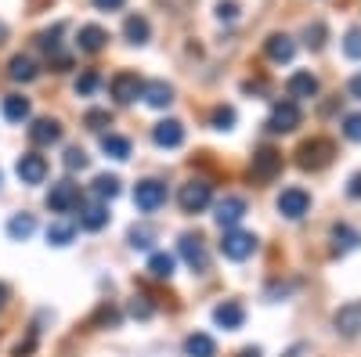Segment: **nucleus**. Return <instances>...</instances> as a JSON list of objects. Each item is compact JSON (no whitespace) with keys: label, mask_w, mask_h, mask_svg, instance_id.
Masks as SVG:
<instances>
[{"label":"nucleus","mask_w":361,"mask_h":357,"mask_svg":"<svg viewBox=\"0 0 361 357\" xmlns=\"http://www.w3.org/2000/svg\"><path fill=\"white\" fill-rule=\"evenodd\" d=\"M76 206H80V188H76L73 181H58V184H51V192H47V210H51V213L69 217Z\"/></svg>","instance_id":"1"},{"label":"nucleus","mask_w":361,"mask_h":357,"mask_svg":"<svg viewBox=\"0 0 361 357\" xmlns=\"http://www.w3.org/2000/svg\"><path fill=\"white\" fill-rule=\"evenodd\" d=\"M177 249H180V256H185V263L192 267L195 275L209 271V253H206V242H202L199 234H180Z\"/></svg>","instance_id":"2"},{"label":"nucleus","mask_w":361,"mask_h":357,"mask_svg":"<svg viewBox=\"0 0 361 357\" xmlns=\"http://www.w3.org/2000/svg\"><path fill=\"white\" fill-rule=\"evenodd\" d=\"M209 199H214V192H209L206 181L180 184V195H177V202H180V210H185V213H202L206 206H209Z\"/></svg>","instance_id":"3"},{"label":"nucleus","mask_w":361,"mask_h":357,"mask_svg":"<svg viewBox=\"0 0 361 357\" xmlns=\"http://www.w3.org/2000/svg\"><path fill=\"white\" fill-rule=\"evenodd\" d=\"M163 202H166V184H163V181H137V188H134V206H137L141 213H156Z\"/></svg>","instance_id":"4"},{"label":"nucleus","mask_w":361,"mask_h":357,"mask_svg":"<svg viewBox=\"0 0 361 357\" xmlns=\"http://www.w3.org/2000/svg\"><path fill=\"white\" fill-rule=\"evenodd\" d=\"M221 253L228 260H246L257 253V238L250 231H224V242H221Z\"/></svg>","instance_id":"5"},{"label":"nucleus","mask_w":361,"mask_h":357,"mask_svg":"<svg viewBox=\"0 0 361 357\" xmlns=\"http://www.w3.org/2000/svg\"><path fill=\"white\" fill-rule=\"evenodd\" d=\"M15 173H18L22 184H44V177H47V159L37 156V152H25V156H18Z\"/></svg>","instance_id":"6"},{"label":"nucleus","mask_w":361,"mask_h":357,"mask_svg":"<svg viewBox=\"0 0 361 357\" xmlns=\"http://www.w3.org/2000/svg\"><path fill=\"white\" fill-rule=\"evenodd\" d=\"M279 213L286 217V220H300L307 210H311V195L307 192H300V188H286L282 195H279Z\"/></svg>","instance_id":"7"},{"label":"nucleus","mask_w":361,"mask_h":357,"mask_svg":"<svg viewBox=\"0 0 361 357\" xmlns=\"http://www.w3.org/2000/svg\"><path fill=\"white\" fill-rule=\"evenodd\" d=\"M267 127L275 130V134H289V130H296V127H300V105H296V101H279L275 108H271Z\"/></svg>","instance_id":"8"},{"label":"nucleus","mask_w":361,"mask_h":357,"mask_svg":"<svg viewBox=\"0 0 361 357\" xmlns=\"http://www.w3.org/2000/svg\"><path fill=\"white\" fill-rule=\"evenodd\" d=\"M109 91H112V98H116L119 105H130V101H137V98H141L145 83H141L134 73H119V76H112Z\"/></svg>","instance_id":"9"},{"label":"nucleus","mask_w":361,"mask_h":357,"mask_svg":"<svg viewBox=\"0 0 361 357\" xmlns=\"http://www.w3.org/2000/svg\"><path fill=\"white\" fill-rule=\"evenodd\" d=\"M243 217H246V199L228 195V199H221V202H217V213H214V220H217L224 231H235Z\"/></svg>","instance_id":"10"},{"label":"nucleus","mask_w":361,"mask_h":357,"mask_svg":"<svg viewBox=\"0 0 361 357\" xmlns=\"http://www.w3.org/2000/svg\"><path fill=\"white\" fill-rule=\"evenodd\" d=\"M329 159H333V144L329 141H307L304 148H300V166L304 170H322V166H329Z\"/></svg>","instance_id":"11"},{"label":"nucleus","mask_w":361,"mask_h":357,"mask_svg":"<svg viewBox=\"0 0 361 357\" xmlns=\"http://www.w3.org/2000/svg\"><path fill=\"white\" fill-rule=\"evenodd\" d=\"M152 141L159 148H180L185 144V127H180L177 119H163V123L152 127Z\"/></svg>","instance_id":"12"},{"label":"nucleus","mask_w":361,"mask_h":357,"mask_svg":"<svg viewBox=\"0 0 361 357\" xmlns=\"http://www.w3.org/2000/svg\"><path fill=\"white\" fill-rule=\"evenodd\" d=\"M336 332L343 336H357L361 332V300H350L336 311Z\"/></svg>","instance_id":"13"},{"label":"nucleus","mask_w":361,"mask_h":357,"mask_svg":"<svg viewBox=\"0 0 361 357\" xmlns=\"http://www.w3.org/2000/svg\"><path fill=\"white\" fill-rule=\"evenodd\" d=\"M105 224H109L105 202H87V206H80V220H76V227H83V231H102Z\"/></svg>","instance_id":"14"},{"label":"nucleus","mask_w":361,"mask_h":357,"mask_svg":"<svg viewBox=\"0 0 361 357\" xmlns=\"http://www.w3.org/2000/svg\"><path fill=\"white\" fill-rule=\"evenodd\" d=\"M214 321L221 325V329H243V321H246V311L238 300H224L217 311H214Z\"/></svg>","instance_id":"15"},{"label":"nucleus","mask_w":361,"mask_h":357,"mask_svg":"<svg viewBox=\"0 0 361 357\" xmlns=\"http://www.w3.org/2000/svg\"><path fill=\"white\" fill-rule=\"evenodd\" d=\"M279 166H282V156L279 152H271V148H260V152L253 156V177L257 181H267V177H275L279 173Z\"/></svg>","instance_id":"16"},{"label":"nucleus","mask_w":361,"mask_h":357,"mask_svg":"<svg viewBox=\"0 0 361 357\" xmlns=\"http://www.w3.org/2000/svg\"><path fill=\"white\" fill-rule=\"evenodd\" d=\"M73 238H76V220L73 217H54L47 224V242L51 246H69Z\"/></svg>","instance_id":"17"},{"label":"nucleus","mask_w":361,"mask_h":357,"mask_svg":"<svg viewBox=\"0 0 361 357\" xmlns=\"http://www.w3.org/2000/svg\"><path fill=\"white\" fill-rule=\"evenodd\" d=\"M29 141H33V144H58V141H62V127H58V119H37V123L29 127Z\"/></svg>","instance_id":"18"},{"label":"nucleus","mask_w":361,"mask_h":357,"mask_svg":"<svg viewBox=\"0 0 361 357\" xmlns=\"http://www.w3.org/2000/svg\"><path fill=\"white\" fill-rule=\"evenodd\" d=\"M105 40H109V33H105L102 25H83L80 33H76V47L87 51V54H98L105 47Z\"/></svg>","instance_id":"19"},{"label":"nucleus","mask_w":361,"mask_h":357,"mask_svg":"<svg viewBox=\"0 0 361 357\" xmlns=\"http://www.w3.org/2000/svg\"><path fill=\"white\" fill-rule=\"evenodd\" d=\"M141 98H145L148 105H152V108H166V105L173 101V87H170V83H163V80H152V83H145Z\"/></svg>","instance_id":"20"},{"label":"nucleus","mask_w":361,"mask_h":357,"mask_svg":"<svg viewBox=\"0 0 361 357\" xmlns=\"http://www.w3.org/2000/svg\"><path fill=\"white\" fill-rule=\"evenodd\" d=\"M267 58L271 62H293V54H296V44H293V37H286V33H275L267 40Z\"/></svg>","instance_id":"21"},{"label":"nucleus","mask_w":361,"mask_h":357,"mask_svg":"<svg viewBox=\"0 0 361 357\" xmlns=\"http://www.w3.org/2000/svg\"><path fill=\"white\" fill-rule=\"evenodd\" d=\"M286 91H289L293 98H314V94H318V80H314L311 73H293L289 83H286Z\"/></svg>","instance_id":"22"},{"label":"nucleus","mask_w":361,"mask_h":357,"mask_svg":"<svg viewBox=\"0 0 361 357\" xmlns=\"http://www.w3.org/2000/svg\"><path fill=\"white\" fill-rule=\"evenodd\" d=\"M8 76L15 83H29V80H37V62L29 54H15L11 58V65H8Z\"/></svg>","instance_id":"23"},{"label":"nucleus","mask_w":361,"mask_h":357,"mask_svg":"<svg viewBox=\"0 0 361 357\" xmlns=\"http://www.w3.org/2000/svg\"><path fill=\"white\" fill-rule=\"evenodd\" d=\"M123 33H127L130 44H148V37H152V25H148L145 15H130V18L123 22Z\"/></svg>","instance_id":"24"},{"label":"nucleus","mask_w":361,"mask_h":357,"mask_svg":"<svg viewBox=\"0 0 361 357\" xmlns=\"http://www.w3.org/2000/svg\"><path fill=\"white\" fill-rule=\"evenodd\" d=\"M185 353H188V357H214V353H217V343L209 339L206 332H192V336L185 339Z\"/></svg>","instance_id":"25"},{"label":"nucleus","mask_w":361,"mask_h":357,"mask_svg":"<svg viewBox=\"0 0 361 357\" xmlns=\"http://www.w3.org/2000/svg\"><path fill=\"white\" fill-rule=\"evenodd\" d=\"M102 152H105L109 159L123 163V159H130V141L119 137V134H105V137H102Z\"/></svg>","instance_id":"26"},{"label":"nucleus","mask_w":361,"mask_h":357,"mask_svg":"<svg viewBox=\"0 0 361 357\" xmlns=\"http://www.w3.org/2000/svg\"><path fill=\"white\" fill-rule=\"evenodd\" d=\"M4 119H8V123H25V119H29V98L8 94L4 98Z\"/></svg>","instance_id":"27"},{"label":"nucleus","mask_w":361,"mask_h":357,"mask_svg":"<svg viewBox=\"0 0 361 357\" xmlns=\"http://www.w3.org/2000/svg\"><path fill=\"white\" fill-rule=\"evenodd\" d=\"M37 231V220H33V213H15L11 220H8V234L15 238V242H25L29 234Z\"/></svg>","instance_id":"28"},{"label":"nucleus","mask_w":361,"mask_h":357,"mask_svg":"<svg viewBox=\"0 0 361 357\" xmlns=\"http://www.w3.org/2000/svg\"><path fill=\"white\" fill-rule=\"evenodd\" d=\"M333 242H336V249H340V253H350V249H357V242H361V234H357L354 227L340 224V227H333Z\"/></svg>","instance_id":"29"},{"label":"nucleus","mask_w":361,"mask_h":357,"mask_svg":"<svg viewBox=\"0 0 361 357\" xmlns=\"http://www.w3.org/2000/svg\"><path fill=\"white\" fill-rule=\"evenodd\" d=\"M152 242H156V227H152V224L130 227V246H134V249H152Z\"/></svg>","instance_id":"30"},{"label":"nucleus","mask_w":361,"mask_h":357,"mask_svg":"<svg viewBox=\"0 0 361 357\" xmlns=\"http://www.w3.org/2000/svg\"><path fill=\"white\" fill-rule=\"evenodd\" d=\"M94 195L105 202V199H116L119 195V177H112V173H102V177H94Z\"/></svg>","instance_id":"31"},{"label":"nucleus","mask_w":361,"mask_h":357,"mask_svg":"<svg viewBox=\"0 0 361 357\" xmlns=\"http://www.w3.org/2000/svg\"><path fill=\"white\" fill-rule=\"evenodd\" d=\"M148 271H152V278H170V275H173V256H170V253H152V260H148Z\"/></svg>","instance_id":"32"},{"label":"nucleus","mask_w":361,"mask_h":357,"mask_svg":"<svg viewBox=\"0 0 361 357\" xmlns=\"http://www.w3.org/2000/svg\"><path fill=\"white\" fill-rule=\"evenodd\" d=\"M62 29L66 25H54V29H47V33H40V47L47 51V54H62V40H58V37H62Z\"/></svg>","instance_id":"33"},{"label":"nucleus","mask_w":361,"mask_h":357,"mask_svg":"<svg viewBox=\"0 0 361 357\" xmlns=\"http://www.w3.org/2000/svg\"><path fill=\"white\" fill-rule=\"evenodd\" d=\"M83 123H87V130H105V127L112 123V115H109L105 108H90V112L83 115Z\"/></svg>","instance_id":"34"},{"label":"nucleus","mask_w":361,"mask_h":357,"mask_svg":"<svg viewBox=\"0 0 361 357\" xmlns=\"http://www.w3.org/2000/svg\"><path fill=\"white\" fill-rule=\"evenodd\" d=\"M343 54L350 58V62H357V58H361V29H357V25L350 29L347 40H343Z\"/></svg>","instance_id":"35"},{"label":"nucleus","mask_w":361,"mask_h":357,"mask_svg":"<svg viewBox=\"0 0 361 357\" xmlns=\"http://www.w3.org/2000/svg\"><path fill=\"white\" fill-rule=\"evenodd\" d=\"M231 127H235V108L228 105L214 108V130H231Z\"/></svg>","instance_id":"36"},{"label":"nucleus","mask_w":361,"mask_h":357,"mask_svg":"<svg viewBox=\"0 0 361 357\" xmlns=\"http://www.w3.org/2000/svg\"><path fill=\"white\" fill-rule=\"evenodd\" d=\"M62 163H66V170H87L90 159H87L83 148H66V159H62Z\"/></svg>","instance_id":"37"},{"label":"nucleus","mask_w":361,"mask_h":357,"mask_svg":"<svg viewBox=\"0 0 361 357\" xmlns=\"http://www.w3.org/2000/svg\"><path fill=\"white\" fill-rule=\"evenodd\" d=\"M98 83H102L98 73H83V76L76 80V94H83V98H87V94H94V91H98Z\"/></svg>","instance_id":"38"},{"label":"nucleus","mask_w":361,"mask_h":357,"mask_svg":"<svg viewBox=\"0 0 361 357\" xmlns=\"http://www.w3.org/2000/svg\"><path fill=\"white\" fill-rule=\"evenodd\" d=\"M343 134H347L350 141H361V115H357V112H350V115L343 119Z\"/></svg>","instance_id":"39"},{"label":"nucleus","mask_w":361,"mask_h":357,"mask_svg":"<svg viewBox=\"0 0 361 357\" xmlns=\"http://www.w3.org/2000/svg\"><path fill=\"white\" fill-rule=\"evenodd\" d=\"M307 44H311L314 51H318V47L325 44V25H322V22H314V25H307Z\"/></svg>","instance_id":"40"},{"label":"nucleus","mask_w":361,"mask_h":357,"mask_svg":"<svg viewBox=\"0 0 361 357\" xmlns=\"http://www.w3.org/2000/svg\"><path fill=\"white\" fill-rule=\"evenodd\" d=\"M130 314H134V318H152V303H148L145 296H137V300L130 303Z\"/></svg>","instance_id":"41"},{"label":"nucleus","mask_w":361,"mask_h":357,"mask_svg":"<svg viewBox=\"0 0 361 357\" xmlns=\"http://www.w3.org/2000/svg\"><path fill=\"white\" fill-rule=\"evenodd\" d=\"M90 4H94L98 11H119V8H123V0H90Z\"/></svg>","instance_id":"42"},{"label":"nucleus","mask_w":361,"mask_h":357,"mask_svg":"<svg viewBox=\"0 0 361 357\" xmlns=\"http://www.w3.org/2000/svg\"><path fill=\"white\" fill-rule=\"evenodd\" d=\"M217 15H221V18H235V15H238V8L231 4V0H228V4L221 0V4H217Z\"/></svg>","instance_id":"43"},{"label":"nucleus","mask_w":361,"mask_h":357,"mask_svg":"<svg viewBox=\"0 0 361 357\" xmlns=\"http://www.w3.org/2000/svg\"><path fill=\"white\" fill-rule=\"evenodd\" d=\"M347 195H350V199H361V173H354V177H350V188H347Z\"/></svg>","instance_id":"44"},{"label":"nucleus","mask_w":361,"mask_h":357,"mask_svg":"<svg viewBox=\"0 0 361 357\" xmlns=\"http://www.w3.org/2000/svg\"><path fill=\"white\" fill-rule=\"evenodd\" d=\"M347 91H350V98H361V76H354V80H350Z\"/></svg>","instance_id":"45"},{"label":"nucleus","mask_w":361,"mask_h":357,"mask_svg":"<svg viewBox=\"0 0 361 357\" xmlns=\"http://www.w3.org/2000/svg\"><path fill=\"white\" fill-rule=\"evenodd\" d=\"M119 314L116 311H109V307H102V314H98V321H116Z\"/></svg>","instance_id":"46"},{"label":"nucleus","mask_w":361,"mask_h":357,"mask_svg":"<svg viewBox=\"0 0 361 357\" xmlns=\"http://www.w3.org/2000/svg\"><path fill=\"white\" fill-rule=\"evenodd\" d=\"M8 296H11V292H8V285H4V282H0V307H4V303H8Z\"/></svg>","instance_id":"47"},{"label":"nucleus","mask_w":361,"mask_h":357,"mask_svg":"<svg viewBox=\"0 0 361 357\" xmlns=\"http://www.w3.org/2000/svg\"><path fill=\"white\" fill-rule=\"evenodd\" d=\"M243 357H260V350H257V346H246V350H243Z\"/></svg>","instance_id":"48"},{"label":"nucleus","mask_w":361,"mask_h":357,"mask_svg":"<svg viewBox=\"0 0 361 357\" xmlns=\"http://www.w3.org/2000/svg\"><path fill=\"white\" fill-rule=\"evenodd\" d=\"M4 40H8V25H4V22H0V44H4Z\"/></svg>","instance_id":"49"}]
</instances>
